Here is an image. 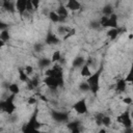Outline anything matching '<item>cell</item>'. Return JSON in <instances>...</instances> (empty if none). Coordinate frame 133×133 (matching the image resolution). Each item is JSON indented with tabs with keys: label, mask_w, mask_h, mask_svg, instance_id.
<instances>
[{
	"label": "cell",
	"mask_w": 133,
	"mask_h": 133,
	"mask_svg": "<svg viewBox=\"0 0 133 133\" xmlns=\"http://www.w3.org/2000/svg\"><path fill=\"white\" fill-rule=\"evenodd\" d=\"M23 70H24V72H25L28 76H30V75L33 73V66H31V65H26Z\"/></svg>",
	"instance_id": "cell-25"
},
{
	"label": "cell",
	"mask_w": 133,
	"mask_h": 133,
	"mask_svg": "<svg viewBox=\"0 0 133 133\" xmlns=\"http://www.w3.org/2000/svg\"><path fill=\"white\" fill-rule=\"evenodd\" d=\"M4 46H5V43H3V42L0 39V49H2Z\"/></svg>",
	"instance_id": "cell-31"
},
{
	"label": "cell",
	"mask_w": 133,
	"mask_h": 133,
	"mask_svg": "<svg viewBox=\"0 0 133 133\" xmlns=\"http://www.w3.org/2000/svg\"><path fill=\"white\" fill-rule=\"evenodd\" d=\"M51 63L52 62H51V59L50 58H42L38 61V64H39L41 68H48V66H50Z\"/></svg>",
	"instance_id": "cell-21"
},
{
	"label": "cell",
	"mask_w": 133,
	"mask_h": 133,
	"mask_svg": "<svg viewBox=\"0 0 133 133\" xmlns=\"http://www.w3.org/2000/svg\"><path fill=\"white\" fill-rule=\"evenodd\" d=\"M7 90L12 95V96H16V95H18L19 92H20V86H19V84H17V83H9L8 85H7Z\"/></svg>",
	"instance_id": "cell-11"
},
{
	"label": "cell",
	"mask_w": 133,
	"mask_h": 133,
	"mask_svg": "<svg viewBox=\"0 0 133 133\" xmlns=\"http://www.w3.org/2000/svg\"><path fill=\"white\" fill-rule=\"evenodd\" d=\"M73 109L78 113V114H86L88 112V108H87V104L85 99H80L78 100L74 105H73Z\"/></svg>",
	"instance_id": "cell-3"
},
{
	"label": "cell",
	"mask_w": 133,
	"mask_h": 133,
	"mask_svg": "<svg viewBox=\"0 0 133 133\" xmlns=\"http://www.w3.org/2000/svg\"><path fill=\"white\" fill-rule=\"evenodd\" d=\"M36 102H37V99H36L34 96L29 97L28 100H27V103H28L29 105H34V104H36Z\"/></svg>",
	"instance_id": "cell-26"
},
{
	"label": "cell",
	"mask_w": 133,
	"mask_h": 133,
	"mask_svg": "<svg viewBox=\"0 0 133 133\" xmlns=\"http://www.w3.org/2000/svg\"><path fill=\"white\" fill-rule=\"evenodd\" d=\"M51 116L54 121L58 123H64L68 122V114L62 111H57V110H52L51 111Z\"/></svg>",
	"instance_id": "cell-5"
},
{
	"label": "cell",
	"mask_w": 133,
	"mask_h": 133,
	"mask_svg": "<svg viewBox=\"0 0 133 133\" xmlns=\"http://www.w3.org/2000/svg\"><path fill=\"white\" fill-rule=\"evenodd\" d=\"M127 88V82L125 81V79H119L116 81L115 83V90L118 92H124L126 91Z\"/></svg>",
	"instance_id": "cell-9"
},
{
	"label": "cell",
	"mask_w": 133,
	"mask_h": 133,
	"mask_svg": "<svg viewBox=\"0 0 133 133\" xmlns=\"http://www.w3.org/2000/svg\"><path fill=\"white\" fill-rule=\"evenodd\" d=\"M19 79H20L21 82H24V83H27L30 80L29 76L24 72L23 69H19Z\"/></svg>",
	"instance_id": "cell-15"
},
{
	"label": "cell",
	"mask_w": 133,
	"mask_h": 133,
	"mask_svg": "<svg viewBox=\"0 0 133 133\" xmlns=\"http://www.w3.org/2000/svg\"><path fill=\"white\" fill-rule=\"evenodd\" d=\"M37 133H43V132H41V131H38V132H37Z\"/></svg>",
	"instance_id": "cell-33"
},
{
	"label": "cell",
	"mask_w": 133,
	"mask_h": 133,
	"mask_svg": "<svg viewBox=\"0 0 133 133\" xmlns=\"http://www.w3.org/2000/svg\"><path fill=\"white\" fill-rule=\"evenodd\" d=\"M15 96L11 95V97L8 99H5L4 101H0V111H3V112H6L8 114H12L14 111L16 110V106H15V103H14V99Z\"/></svg>",
	"instance_id": "cell-2"
},
{
	"label": "cell",
	"mask_w": 133,
	"mask_h": 133,
	"mask_svg": "<svg viewBox=\"0 0 133 133\" xmlns=\"http://www.w3.org/2000/svg\"><path fill=\"white\" fill-rule=\"evenodd\" d=\"M7 27H8V25H7L6 23H4V22L0 21V31H2V30H5V29H7Z\"/></svg>",
	"instance_id": "cell-29"
},
{
	"label": "cell",
	"mask_w": 133,
	"mask_h": 133,
	"mask_svg": "<svg viewBox=\"0 0 133 133\" xmlns=\"http://www.w3.org/2000/svg\"><path fill=\"white\" fill-rule=\"evenodd\" d=\"M59 42V38L58 36L55 34V33H48L47 34V37H46V44H50V45H55V44H58Z\"/></svg>",
	"instance_id": "cell-10"
},
{
	"label": "cell",
	"mask_w": 133,
	"mask_h": 133,
	"mask_svg": "<svg viewBox=\"0 0 133 133\" xmlns=\"http://www.w3.org/2000/svg\"><path fill=\"white\" fill-rule=\"evenodd\" d=\"M26 4H27V1H26V0H18V1L15 3L16 10L19 11L20 15L25 14V12H26Z\"/></svg>",
	"instance_id": "cell-6"
},
{
	"label": "cell",
	"mask_w": 133,
	"mask_h": 133,
	"mask_svg": "<svg viewBox=\"0 0 133 133\" xmlns=\"http://www.w3.org/2000/svg\"><path fill=\"white\" fill-rule=\"evenodd\" d=\"M2 7L9 11V12H15L16 11V7H15V3L11 1H3L2 2Z\"/></svg>",
	"instance_id": "cell-12"
},
{
	"label": "cell",
	"mask_w": 133,
	"mask_h": 133,
	"mask_svg": "<svg viewBox=\"0 0 133 133\" xmlns=\"http://www.w3.org/2000/svg\"><path fill=\"white\" fill-rule=\"evenodd\" d=\"M43 44H35L34 45V51L35 52H41L43 50Z\"/></svg>",
	"instance_id": "cell-27"
},
{
	"label": "cell",
	"mask_w": 133,
	"mask_h": 133,
	"mask_svg": "<svg viewBox=\"0 0 133 133\" xmlns=\"http://www.w3.org/2000/svg\"><path fill=\"white\" fill-rule=\"evenodd\" d=\"M101 73H102V68L100 70H98L96 73L91 74L86 80V83L89 86V90L92 94H97L99 91V89H100V76H101Z\"/></svg>",
	"instance_id": "cell-1"
},
{
	"label": "cell",
	"mask_w": 133,
	"mask_h": 133,
	"mask_svg": "<svg viewBox=\"0 0 133 133\" xmlns=\"http://www.w3.org/2000/svg\"><path fill=\"white\" fill-rule=\"evenodd\" d=\"M55 12L57 14V16H58L60 19H62V20H64V21L66 20L68 16H69V11H68V9L65 8L64 5H60V6H58L57 9L55 10Z\"/></svg>",
	"instance_id": "cell-7"
},
{
	"label": "cell",
	"mask_w": 133,
	"mask_h": 133,
	"mask_svg": "<svg viewBox=\"0 0 133 133\" xmlns=\"http://www.w3.org/2000/svg\"><path fill=\"white\" fill-rule=\"evenodd\" d=\"M84 62H85L84 57L78 56V57H76V58L73 60V66H74V68H82V66L84 65Z\"/></svg>",
	"instance_id": "cell-13"
},
{
	"label": "cell",
	"mask_w": 133,
	"mask_h": 133,
	"mask_svg": "<svg viewBox=\"0 0 133 133\" xmlns=\"http://www.w3.org/2000/svg\"><path fill=\"white\" fill-rule=\"evenodd\" d=\"M117 121H118L123 126H125V128H132V119H131V114H130L129 111L123 112V113L118 116Z\"/></svg>",
	"instance_id": "cell-4"
},
{
	"label": "cell",
	"mask_w": 133,
	"mask_h": 133,
	"mask_svg": "<svg viewBox=\"0 0 133 133\" xmlns=\"http://www.w3.org/2000/svg\"><path fill=\"white\" fill-rule=\"evenodd\" d=\"M49 18H50V20H51L53 23H62V22H64V20L60 19V18L57 16V14L55 12V10H52V11L49 12Z\"/></svg>",
	"instance_id": "cell-14"
},
{
	"label": "cell",
	"mask_w": 133,
	"mask_h": 133,
	"mask_svg": "<svg viewBox=\"0 0 133 133\" xmlns=\"http://www.w3.org/2000/svg\"><path fill=\"white\" fill-rule=\"evenodd\" d=\"M79 89L80 91H83V92H86V91H89V86L86 82H81L79 84Z\"/></svg>",
	"instance_id": "cell-23"
},
{
	"label": "cell",
	"mask_w": 133,
	"mask_h": 133,
	"mask_svg": "<svg viewBox=\"0 0 133 133\" xmlns=\"http://www.w3.org/2000/svg\"><path fill=\"white\" fill-rule=\"evenodd\" d=\"M98 133H106V130L105 129H100V131Z\"/></svg>",
	"instance_id": "cell-32"
},
{
	"label": "cell",
	"mask_w": 133,
	"mask_h": 133,
	"mask_svg": "<svg viewBox=\"0 0 133 133\" xmlns=\"http://www.w3.org/2000/svg\"><path fill=\"white\" fill-rule=\"evenodd\" d=\"M118 33H119V29H118V28H112V29L108 30L107 35H108L111 39H114V38L117 36V34H118Z\"/></svg>",
	"instance_id": "cell-20"
},
{
	"label": "cell",
	"mask_w": 133,
	"mask_h": 133,
	"mask_svg": "<svg viewBox=\"0 0 133 133\" xmlns=\"http://www.w3.org/2000/svg\"><path fill=\"white\" fill-rule=\"evenodd\" d=\"M65 8L69 10H78L80 7H81V4H80V2H78V1H76V0H70V1H68L66 3H65Z\"/></svg>",
	"instance_id": "cell-8"
},
{
	"label": "cell",
	"mask_w": 133,
	"mask_h": 133,
	"mask_svg": "<svg viewBox=\"0 0 133 133\" xmlns=\"http://www.w3.org/2000/svg\"><path fill=\"white\" fill-rule=\"evenodd\" d=\"M123 102H124L125 104H127V105H131L132 99H131V97H125V98L123 99Z\"/></svg>",
	"instance_id": "cell-28"
},
{
	"label": "cell",
	"mask_w": 133,
	"mask_h": 133,
	"mask_svg": "<svg viewBox=\"0 0 133 133\" xmlns=\"http://www.w3.org/2000/svg\"><path fill=\"white\" fill-rule=\"evenodd\" d=\"M61 60V53L59 50H56L55 52H53L52 56H51V62H59Z\"/></svg>",
	"instance_id": "cell-17"
},
{
	"label": "cell",
	"mask_w": 133,
	"mask_h": 133,
	"mask_svg": "<svg viewBox=\"0 0 133 133\" xmlns=\"http://www.w3.org/2000/svg\"><path fill=\"white\" fill-rule=\"evenodd\" d=\"M102 125H103L104 127H109V126L111 125V118H110V116L104 114V116H103V118H102V124H101V126H102Z\"/></svg>",
	"instance_id": "cell-22"
},
{
	"label": "cell",
	"mask_w": 133,
	"mask_h": 133,
	"mask_svg": "<svg viewBox=\"0 0 133 133\" xmlns=\"http://www.w3.org/2000/svg\"><path fill=\"white\" fill-rule=\"evenodd\" d=\"M90 75H91V72H90V70H89V65H88V64H84V65L81 68V76L88 78Z\"/></svg>",
	"instance_id": "cell-18"
},
{
	"label": "cell",
	"mask_w": 133,
	"mask_h": 133,
	"mask_svg": "<svg viewBox=\"0 0 133 133\" xmlns=\"http://www.w3.org/2000/svg\"><path fill=\"white\" fill-rule=\"evenodd\" d=\"M125 133H132V128H125Z\"/></svg>",
	"instance_id": "cell-30"
},
{
	"label": "cell",
	"mask_w": 133,
	"mask_h": 133,
	"mask_svg": "<svg viewBox=\"0 0 133 133\" xmlns=\"http://www.w3.org/2000/svg\"><path fill=\"white\" fill-rule=\"evenodd\" d=\"M102 11H103V14H104L105 17H109V16H111L113 14V8H112V6L110 4H107V5H105L103 7V10Z\"/></svg>",
	"instance_id": "cell-19"
},
{
	"label": "cell",
	"mask_w": 133,
	"mask_h": 133,
	"mask_svg": "<svg viewBox=\"0 0 133 133\" xmlns=\"http://www.w3.org/2000/svg\"><path fill=\"white\" fill-rule=\"evenodd\" d=\"M0 39L3 43H6V42H8L10 39V34H9V31L7 29L0 31Z\"/></svg>",
	"instance_id": "cell-16"
},
{
	"label": "cell",
	"mask_w": 133,
	"mask_h": 133,
	"mask_svg": "<svg viewBox=\"0 0 133 133\" xmlns=\"http://www.w3.org/2000/svg\"><path fill=\"white\" fill-rule=\"evenodd\" d=\"M103 116H104V114H103V113H98V114H96V116H95V121H96L97 125L101 126V124H102V118H103Z\"/></svg>",
	"instance_id": "cell-24"
}]
</instances>
